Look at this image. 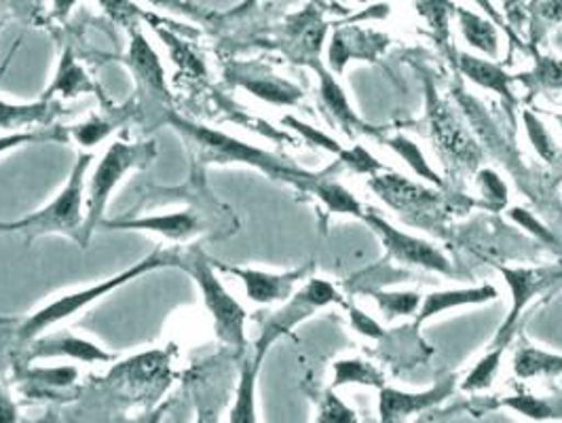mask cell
I'll list each match as a JSON object with an SVG mask.
<instances>
[{
    "label": "cell",
    "mask_w": 562,
    "mask_h": 423,
    "mask_svg": "<svg viewBox=\"0 0 562 423\" xmlns=\"http://www.w3.org/2000/svg\"><path fill=\"white\" fill-rule=\"evenodd\" d=\"M87 93L100 98L102 107H109V104H111V100H109V96L104 93L102 85L95 84V81L89 77V73L85 70L83 64L79 62L75 49H72V47H66V49L59 54L56 75H54L49 87L45 89L43 98H45V100H57V98H59V100H75V98L87 96Z\"/></svg>",
    "instance_id": "15"
},
{
    "label": "cell",
    "mask_w": 562,
    "mask_h": 423,
    "mask_svg": "<svg viewBox=\"0 0 562 423\" xmlns=\"http://www.w3.org/2000/svg\"><path fill=\"white\" fill-rule=\"evenodd\" d=\"M497 299H499V290L491 283H482L474 288H450V290L431 292L422 301V308L417 311V324H423V322L450 310H459V308H468V305H482V303L497 301Z\"/></svg>",
    "instance_id": "20"
},
{
    "label": "cell",
    "mask_w": 562,
    "mask_h": 423,
    "mask_svg": "<svg viewBox=\"0 0 562 423\" xmlns=\"http://www.w3.org/2000/svg\"><path fill=\"white\" fill-rule=\"evenodd\" d=\"M454 390V381L445 379L442 383L434 386L429 392H402L395 388H381L379 394V420L383 423L402 422L408 415L427 411L442 400H447Z\"/></svg>",
    "instance_id": "17"
},
{
    "label": "cell",
    "mask_w": 562,
    "mask_h": 423,
    "mask_svg": "<svg viewBox=\"0 0 562 423\" xmlns=\"http://www.w3.org/2000/svg\"><path fill=\"white\" fill-rule=\"evenodd\" d=\"M93 153H79L77 162L70 171V178L61 187V191L43 205L38 212L24 216L13 223H0L2 233H24L29 240L38 235H66L79 244V248H87L85 240V185H87V169L91 168Z\"/></svg>",
    "instance_id": "3"
},
{
    "label": "cell",
    "mask_w": 562,
    "mask_h": 423,
    "mask_svg": "<svg viewBox=\"0 0 562 423\" xmlns=\"http://www.w3.org/2000/svg\"><path fill=\"white\" fill-rule=\"evenodd\" d=\"M459 29L465 38V43L474 49H479L484 56L495 57L499 54V32L493 26L491 20L482 18L476 11L465 7H454Z\"/></svg>",
    "instance_id": "27"
},
{
    "label": "cell",
    "mask_w": 562,
    "mask_h": 423,
    "mask_svg": "<svg viewBox=\"0 0 562 423\" xmlns=\"http://www.w3.org/2000/svg\"><path fill=\"white\" fill-rule=\"evenodd\" d=\"M385 146L392 148L395 155H397L408 168L413 169L419 178H425L427 182H431V185H436V187H442V180H440L438 171L427 164V159H425V155H423V151L419 148L417 142L411 141V138H406V136H402V134H397L394 138H387Z\"/></svg>",
    "instance_id": "32"
},
{
    "label": "cell",
    "mask_w": 562,
    "mask_h": 423,
    "mask_svg": "<svg viewBox=\"0 0 562 423\" xmlns=\"http://www.w3.org/2000/svg\"><path fill=\"white\" fill-rule=\"evenodd\" d=\"M41 142H68L66 127H38L32 132H11V134H0V155L26 146V144H41Z\"/></svg>",
    "instance_id": "37"
},
{
    "label": "cell",
    "mask_w": 562,
    "mask_h": 423,
    "mask_svg": "<svg viewBox=\"0 0 562 423\" xmlns=\"http://www.w3.org/2000/svg\"><path fill=\"white\" fill-rule=\"evenodd\" d=\"M429 125L431 136L442 155L463 166H474L480 162L479 144L463 130L457 114L449 107H445L434 93L429 96Z\"/></svg>",
    "instance_id": "12"
},
{
    "label": "cell",
    "mask_w": 562,
    "mask_h": 423,
    "mask_svg": "<svg viewBox=\"0 0 562 423\" xmlns=\"http://www.w3.org/2000/svg\"><path fill=\"white\" fill-rule=\"evenodd\" d=\"M166 121L169 127L187 144L189 153L198 164H218V166H248L267 174L269 178L285 180L290 185H296L305 171L294 166H288L283 159L276 157L273 153L254 146L250 142L235 138L223 130H214L210 125H203L198 121H191L178 113H168Z\"/></svg>",
    "instance_id": "1"
},
{
    "label": "cell",
    "mask_w": 562,
    "mask_h": 423,
    "mask_svg": "<svg viewBox=\"0 0 562 423\" xmlns=\"http://www.w3.org/2000/svg\"><path fill=\"white\" fill-rule=\"evenodd\" d=\"M281 123H283L285 127L294 130L303 141L310 142L311 146L324 148L326 153L337 155V157L340 155V151H342V144H338L333 136H328L326 132L313 127L310 123H305V121H301V119H296V116H292V114H285V116L281 119Z\"/></svg>",
    "instance_id": "39"
},
{
    "label": "cell",
    "mask_w": 562,
    "mask_h": 423,
    "mask_svg": "<svg viewBox=\"0 0 562 423\" xmlns=\"http://www.w3.org/2000/svg\"><path fill=\"white\" fill-rule=\"evenodd\" d=\"M499 271L512 292V308H509V313H507L497 337L493 341V345L507 347L525 308L533 301L537 294H541L550 286L561 282L562 267H548V269L546 267H529V269L527 267H499Z\"/></svg>",
    "instance_id": "7"
},
{
    "label": "cell",
    "mask_w": 562,
    "mask_h": 423,
    "mask_svg": "<svg viewBox=\"0 0 562 423\" xmlns=\"http://www.w3.org/2000/svg\"><path fill=\"white\" fill-rule=\"evenodd\" d=\"M157 157V142L113 141L100 157L93 174L85 185V240L91 242L93 233L102 229L104 212L111 203L114 189L130 171L148 168Z\"/></svg>",
    "instance_id": "4"
},
{
    "label": "cell",
    "mask_w": 562,
    "mask_h": 423,
    "mask_svg": "<svg viewBox=\"0 0 562 423\" xmlns=\"http://www.w3.org/2000/svg\"><path fill=\"white\" fill-rule=\"evenodd\" d=\"M11 322V318H0V324H9Z\"/></svg>",
    "instance_id": "53"
},
{
    "label": "cell",
    "mask_w": 562,
    "mask_h": 423,
    "mask_svg": "<svg viewBox=\"0 0 562 423\" xmlns=\"http://www.w3.org/2000/svg\"><path fill=\"white\" fill-rule=\"evenodd\" d=\"M18 422V407L15 402L4 392V388L0 386V423Z\"/></svg>",
    "instance_id": "49"
},
{
    "label": "cell",
    "mask_w": 562,
    "mask_h": 423,
    "mask_svg": "<svg viewBox=\"0 0 562 423\" xmlns=\"http://www.w3.org/2000/svg\"><path fill=\"white\" fill-rule=\"evenodd\" d=\"M317 422L326 423H353L358 422L356 413L340 400L333 392H326V398L322 402L319 409V418Z\"/></svg>",
    "instance_id": "44"
},
{
    "label": "cell",
    "mask_w": 562,
    "mask_h": 423,
    "mask_svg": "<svg viewBox=\"0 0 562 423\" xmlns=\"http://www.w3.org/2000/svg\"><path fill=\"white\" fill-rule=\"evenodd\" d=\"M522 123H525V132H527V136H529V141H531L535 153H537L543 162H554V157H557V146H554V142L550 138V134H548L543 121H541L537 114L531 113V111H525V113H522Z\"/></svg>",
    "instance_id": "40"
},
{
    "label": "cell",
    "mask_w": 562,
    "mask_h": 423,
    "mask_svg": "<svg viewBox=\"0 0 562 423\" xmlns=\"http://www.w3.org/2000/svg\"><path fill=\"white\" fill-rule=\"evenodd\" d=\"M296 187L319 199L326 205V210H330L333 214H347V216L364 219V205L351 196V191H347L342 185H338L335 180H326V178H317V176L305 174L296 180Z\"/></svg>",
    "instance_id": "23"
},
{
    "label": "cell",
    "mask_w": 562,
    "mask_h": 423,
    "mask_svg": "<svg viewBox=\"0 0 562 423\" xmlns=\"http://www.w3.org/2000/svg\"><path fill=\"white\" fill-rule=\"evenodd\" d=\"M368 185L379 198L397 212H419L438 199L434 191H427L422 185L411 182L408 178H404L400 174H392V171H387L383 176L372 174Z\"/></svg>",
    "instance_id": "18"
},
{
    "label": "cell",
    "mask_w": 562,
    "mask_h": 423,
    "mask_svg": "<svg viewBox=\"0 0 562 423\" xmlns=\"http://www.w3.org/2000/svg\"><path fill=\"white\" fill-rule=\"evenodd\" d=\"M338 159L347 166L349 169H353V171H358V174H376L379 169H383V166L379 164V159H374L368 151H366L364 146H360V144H356V146H351V148H342L340 151V155H338Z\"/></svg>",
    "instance_id": "42"
},
{
    "label": "cell",
    "mask_w": 562,
    "mask_h": 423,
    "mask_svg": "<svg viewBox=\"0 0 562 423\" xmlns=\"http://www.w3.org/2000/svg\"><path fill=\"white\" fill-rule=\"evenodd\" d=\"M61 113V102L57 100H36L30 104H13L7 100H0V132H30L36 125L52 127L56 125V119Z\"/></svg>",
    "instance_id": "21"
},
{
    "label": "cell",
    "mask_w": 562,
    "mask_h": 423,
    "mask_svg": "<svg viewBox=\"0 0 562 423\" xmlns=\"http://www.w3.org/2000/svg\"><path fill=\"white\" fill-rule=\"evenodd\" d=\"M507 214H509V219H512L516 225H520L525 231H529L539 242L554 244V235L550 233V229L543 225V223H539L529 210H525V208H520V205H514V208H509Z\"/></svg>",
    "instance_id": "46"
},
{
    "label": "cell",
    "mask_w": 562,
    "mask_h": 423,
    "mask_svg": "<svg viewBox=\"0 0 562 423\" xmlns=\"http://www.w3.org/2000/svg\"><path fill=\"white\" fill-rule=\"evenodd\" d=\"M210 226H212V221L207 216V210H198V208H182V210L166 212V214H150V216H138V219H116V221L102 223V229L155 233L173 244H187L199 235H205L207 231H212Z\"/></svg>",
    "instance_id": "8"
},
{
    "label": "cell",
    "mask_w": 562,
    "mask_h": 423,
    "mask_svg": "<svg viewBox=\"0 0 562 423\" xmlns=\"http://www.w3.org/2000/svg\"><path fill=\"white\" fill-rule=\"evenodd\" d=\"M506 354L504 345H493V349L480 360L476 367L468 372V377L461 383V390L465 392H482L488 390L502 368V358Z\"/></svg>",
    "instance_id": "33"
},
{
    "label": "cell",
    "mask_w": 562,
    "mask_h": 423,
    "mask_svg": "<svg viewBox=\"0 0 562 423\" xmlns=\"http://www.w3.org/2000/svg\"><path fill=\"white\" fill-rule=\"evenodd\" d=\"M260 365H262V358H258V356H252L244 363L241 375H239V383H237V392H235V402H233V409L228 413V422H258V418H256V379H258V372H260Z\"/></svg>",
    "instance_id": "28"
},
{
    "label": "cell",
    "mask_w": 562,
    "mask_h": 423,
    "mask_svg": "<svg viewBox=\"0 0 562 423\" xmlns=\"http://www.w3.org/2000/svg\"><path fill=\"white\" fill-rule=\"evenodd\" d=\"M364 221L374 229V233L381 237L383 246L387 248V253L394 256L395 260H400L404 265L423 267V269H429V271H436L442 276H452V265H450L449 258L438 248H434L429 242L395 229L392 223H387L383 216H379L374 212H364Z\"/></svg>",
    "instance_id": "9"
},
{
    "label": "cell",
    "mask_w": 562,
    "mask_h": 423,
    "mask_svg": "<svg viewBox=\"0 0 562 423\" xmlns=\"http://www.w3.org/2000/svg\"><path fill=\"white\" fill-rule=\"evenodd\" d=\"M479 187L482 198L486 199L491 205H506L507 203V185L502 180V176L493 169H480Z\"/></svg>",
    "instance_id": "41"
},
{
    "label": "cell",
    "mask_w": 562,
    "mask_h": 423,
    "mask_svg": "<svg viewBox=\"0 0 562 423\" xmlns=\"http://www.w3.org/2000/svg\"><path fill=\"white\" fill-rule=\"evenodd\" d=\"M552 116H554V119H557V123H559V125H561V130H562V114L554 113V114H552Z\"/></svg>",
    "instance_id": "52"
},
{
    "label": "cell",
    "mask_w": 562,
    "mask_h": 423,
    "mask_svg": "<svg viewBox=\"0 0 562 423\" xmlns=\"http://www.w3.org/2000/svg\"><path fill=\"white\" fill-rule=\"evenodd\" d=\"M178 260H180V251H176V248L168 251V248L157 246L148 256H144L142 260L134 263L130 269L116 274L113 278L100 280L93 286L79 288V290L66 292V294H59L54 301L45 303L41 310L30 313L29 318L18 326L15 338H18L20 345H26L32 338L38 337L41 333H47L57 324L70 320L72 315L89 310L95 301L109 297L114 290H121L127 283L136 282L142 276H146L150 271H157V269H164V267H169V269L178 267Z\"/></svg>",
    "instance_id": "2"
},
{
    "label": "cell",
    "mask_w": 562,
    "mask_h": 423,
    "mask_svg": "<svg viewBox=\"0 0 562 423\" xmlns=\"http://www.w3.org/2000/svg\"><path fill=\"white\" fill-rule=\"evenodd\" d=\"M311 68L315 70V75L319 79V98H322V104L326 107V111L330 113V116L337 121L338 125L349 136L353 134V130H362V121H360V116L356 114V111L351 109L349 98H347L342 85L338 84L335 73L326 70L319 64V59H313Z\"/></svg>",
    "instance_id": "22"
},
{
    "label": "cell",
    "mask_w": 562,
    "mask_h": 423,
    "mask_svg": "<svg viewBox=\"0 0 562 423\" xmlns=\"http://www.w3.org/2000/svg\"><path fill=\"white\" fill-rule=\"evenodd\" d=\"M0 26H2V18H0Z\"/></svg>",
    "instance_id": "54"
},
{
    "label": "cell",
    "mask_w": 562,
    "mask_h": 423,
    "mask_svg": "<svg viewBox=\"0 0 562 423\" xmlns=\"http://www.w3.org/2000/svg\"><path fill=\"white\" fill-rule=\"evenodd\" d=\"M228 84L248 91L254 98L271 107H299L303 100V89L265 70H254L246 64H233L226 70Z\"/></svg>",
    "instance_id": "14"
},
{
    "label": "cell",
    "mask_w": 562,
    "mask_h": 423,
    "mask_svg": "<svg viewBox=\"0 0 562 423\" xmlns=\"http://www.w3.org/2000/svg\"><path fill=\"white\" fill-rule=\"evenodd\" d=\"M533 13L548 26H557L562 22V0H535Z\"/></svg>",
    "instance_id": "48"
},
{
    "label": "cell",
    "mask_w": 562,
    "mask_h": 423,
    "mask_svg": "<svg viewBox=\"0 0 562 423\" xmlns=\"http://www.w3.org/2000/svg\"><path fill=\"white\" fill-rule=\"evenodd\" d=\"M514 372L520 379L559 377L562 375V354L525 345L514 354Z\"/></svg>",
    "instance_id": "29"
},
{
    "label": "cell",
    "mask_w": 562,
    "mask_h": 423,
    "mask_svg": "<svg viewBox=\"0 0 562 423\" xmlns=\"http://www.w3.org/2000/svg\"><path fill=\"white\" fill-rule=\"evenodd\" d=\"M136 113V102L130 100L123 107H104V113L89 114L85 121L66 127L68 141L79 144L81 148H93L98 144L111 138L116 130L130 123V119Z\"/></svg>",
    "instance_id": "19"
},
{
    "label": "cell",
    "mask_w": 562,
    "mask_h": 423,
    "mask_svg": "<svg viewBox=\"0 0 562 423\" xmlns=\"http://www.w3.org/2000/svg\"><path fill=\"white\" fill-rule=\"evenodd\" d=\"M144 2L155 7L161 13L180 15V18H187L191 22H198V24H207V22L218 18L216 13L207 11L205 7H201V4L193 2V0H144Z\"/></svg>",
    "instance_id": "38"
},
{
    "label": "cell",
    "mask_w": 562,
    "mask_h": 423,
    "mask_svg": "<svg viewBox=\"0 0 562 423\" xmlns=\"http://www.w3.org/2000/svg\"><path fill=\"white\" fill-rule=\"evenodd\" d=\"M102 13L123 30H132L142 22H148L153 13L144 11L134 0H95Z\"/></svg>",
    "instance_id": "36"
},
{
    "label": "cell",
    "mask_w": 562,
    "mask_h": 423,
    "mask_svg": "<svg viewBox=\"0 0 562 423\" xmlns=\"http://www.w3.org/2000/svg\"><path fill=\"white\" fill-rule=\"evenodd\" d=\"M450 11H454V7L450 4L449 0H422L419 2V13L436 32L447 34Z\"/></svg>",
    "instance_id": "43"
},
{
    "label": "cell",
    "mask_w": 562,
    "mask_h": 423,
    "mask_svg": "<svg viewBox=\"0 0 562 423\" xmlns=\"http://www.w3.org/2000/svg\"><path fill=\"white\" fill-rule=\"evenodd\" d=\"M77 4L79 0H52V13L57 20H66Z\"/></svg>",
    "instance_id": "51"
},
{
    "label": "cell",
    "mask_w": 562,
    "mask_h": 423,
    "mask_svg": "<svg viewBox=\"0 0 562 423\" xmlns=\"http://www.w3.org/2000/svg\"><path fill=\"white\" fill-rule=\"evenodd\" d=\"M288 38L292 41L299 56L305 57V62H313L319 56L326 38V24L317 15V11L307 9L303 13H296L288 20Z\"/></svg>",
    "instance_id": "24"
},
{
    "label": "cell",
    "mask_w": 562,
    "mask_h": 423,
    "mask_svg": "<svg viewBox=\"0 0 562 423\" xmlns=\"http://www.w3.org/2000/svg\"><path fill=\"white\" fill-rule=\"evenodd\" d=\"M459 68L461 73L482 89L495 91L502 98H506L509 102H514V93H512V77L507 75L502 66H497L495 62L488 59H480L470 54H461L459 56Z\"/></svg>",
    "instance_id": "26"
},
{
    "label": "cell",
    "mask_w": 562,
    "mask_h": 423,
    "mask_svg": "<svg viewBox=\"0 0 562 423\" xmlns=\"http://www.w3.org/2000/svg\"><path fill=\"white\" fill-rule=\"evenodd\" d=\"M333 303H340V294L328 280L313 278L305 286H301L299 290H294L283 301L280 310L273 311L265 320V324L260 329V335L254 343V356L265 360V356H267V352L271 349L273 343H278L285 335H290L299 324L310 320L313 313H317V311L324 310Z\"/></svg>",
    "instance_id": "6"
},
{
    "label": "cell",
    "mask_w": 562,
    "mask_h": 423,
    "mask_svg": "<svg viewBox=\"0 0 562 423\" xmlns=\"http://www.w3.org/2000/svg\"><path fill=\"white\" fill-rule=\"evenodd\" d=\"M146 24L155 30V34L164 41V45L168 47L171 62H173L180 70H184V73H189V75H193V77L205 75L203 57L199 56L198 52H195V47H193L187 38H182V36L178 34V30L169 26L166 18H159V15L153 13Z\"/></svg>",
    "instance_id": "25"
},
{
    "label": "cell",
    "mask_w": 562,
    "mask_h": 423,
    "mask_svg": "<svg viewBox=\"0 0 562 423\" xmlns=\"http://www.w3.org/2000/svg\"><path fill=\"white\" fill-rule=\"evenodd\" d=\"M24 365H32L38 360H56V358H68L85 365H106L116 360V356L102 345L79 337L70 331H54V333H41L38 337L32 338L24 345Z\"/></svg>",
    "instance_id": "10"
},
{
    "label": "cell",
    "mask_w": 562,
    "mask_h": 423,
    "mask_svg": "<svg viewBox=\"0 0 562 423\" xmlns=\"http://www.w3.org/2000/svg\"><path fill=\"white\" fill-rule=\"evenodd\" d=\"M368 386V388H383L385 379L381 375V370L372 367L366 360H338L335 365V381H333V390H337L340 386Z\"/></svg>",
    "instance_id": "31"
},
{
    "label": "cell",
    "mask_w": 562,
    "mask_h": 423,
    "mask_svg": "<svg viewBox=\"0 0 562 423\" xmlns=\"http://www.w3.org/2000/svg\"><path fill=\"white\" fill-rule=\"evenodd\" d=\"M372 299L376 303V308L387 320L402 318V315H411L417 313L422 308V297L417 292H394V290H379L372 292Z\"/></svg>",
    "instance_id": "35"
},
{
    "label": "cell",
    "mask_w": 562,
    "mask_h": 423,
    "mask_svg": "<svg viewBox=\"0 0 562 423\" xmlns=\"http://www.w3.org/2000/svg\"><path fill=\"white\" fill-rule=\"evenodd\" d=\"M349 318H351V326L360 333V335H364L368 338H383L385 337V331H383V326L374 320V318H370L366 311L358 310V308H349Z\"/></svg>",
    "instance_id": "47"
},
{
    "label": "cell",
    "mask_w": 562,
    "mask_h": 423,
    "mask_svg": "<svg viewBox=\"0 0 562 423\" xmlns=\"http://www.w3.org/2000/svg\"><path fill=\"white\" fill-rule=\"evenodd\" d=\"M24 381L34 383L43 390H64L75 386V381L79 379V368L64 365V367H32L26 365L24 368Z\"/></svg>",
    "instance_id": "34"
},
{
    "label": "cell",
    "mask_w": 562,
    "mask_h": 423,
    "mask_svg": "<svg viewBox=\"0 0 562 423\" xmlns=\"http://www.w3.org/2000/svg\"><path fill=\"white\" fill-rule=\"evenodd\" d=\"M535 81L548 89H562V62L554 57H539L535 62L533 73Z\"/></svg>",
    "instance_id": "45"
},
{
    "label": "cell",
    "mask_w": 562,
    "mask_h": 423,
    "mask_svg": "<svg viewBox=\"0 0 562 423\" xmlns=\"http://www.w3.org/2000/svg\"><path fill=\"white\" fill-rule=\"evenodd\" d=\"M502 404L520 413L527 420L546 422V420H562V398H537L531 394H518L504 398Z\"/></svg>",
    "instance_id": "30"
},
{
    "label": "cell",
    "mask_w": 562,
    "mask_h": 423,
    "mask_svg": "<svg viewBox=\"0 0 562 423\" xmlns=\"http://www.w3.org/2000/svg\"><path fill=\"white\" fill-rule=\"evenodd\" d=\"M262 2H267V0H241L239 4L231 7L221 18H239V15H246V13H250L252 9H256V7L262 4Z\"/></svg>",
    "instance_id": "50"
},
{
    "label": "cell",
    "mask_w": 562,
    "mask_h": 423,
    "mask_svg": "<svg viewBox=\"0 0 562 423\" xmlns=\"http://www.w3.org/2000/svg\"><path fill=\"white\" fill-rule=\"evenodd\" d=\"M214 267L225 274L233 276L244 286V292L248 301L256 305H273V303H283L294 290L299 282L307 276V267L285 271V274H273V271H262V269H252V267H237L231 263H223L212 258Z\"/></svg>",
    "instance_id": "11"
},
{
    "label": "cell",
    "mask_w": 562,
    "mask_h": 423,
    "mask_svg": "<svg viewBox=\"0 0 562 423\" xmlns=\"http://www.w3.org/2000/svg\"><path fill=\"white\" fill-rule=\"evenodd\" d=\"M387 45H390V38L372 30H337L328 47V66L335 75H340L351 59L372 62L374 57L385 52Z\"/></svg>",
    "instance_id": "16"
},
{
    "label": "cell",
    "mask_w": 562,
    "mask_h": 423,
    "mask_svg": "<svg viewBox=\"0 0 562 423\" xmlns=\"http://www.w3.org/2000/svg\"><path fill=\"white\" fill-rule=\"evenodd\" d=\"M127 34H130V45H127V54L123 57V62L132 70L136 84L144 91L168 100L169 87L166 66H164L159 54L155 52V47L150 45V41L146 38L142 24L127 30Z\"/></svg>",
    "instance_id": "13"
},
{
    "label": "cell",
    "mask_w": 562,
    "mask_h": 423,
    "mask_svg": "<svg viewBox=\"0 0 562 423\" xmlns=\"http://www.w3.org/2000/svg\"><path fill=\"white\" fill-rule=\"evenodd\" d=\"M178 269L187 271L198 283L203 308L212 318L216 337L221 338L226 347L235 349L237 354H244L248 347V311L226 290L225 283L221 282V271L214 267L212 258L199 248H189L187 253H180Z\"/></svg>",
    "instance_id": "5"
}]
</instances>
